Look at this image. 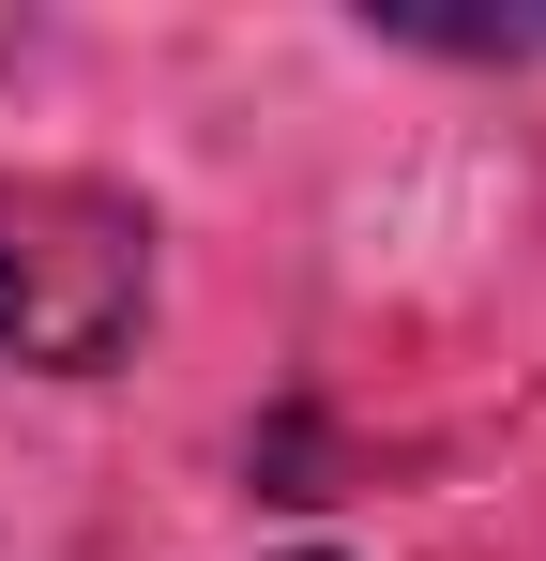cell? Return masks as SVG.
Instances as JSON below:
<instances>
[{"mask_svg":"<svg viewBox=\"0 0 546 561\" xmlns=\"http://www.w3.org/2000/svg\"><path fill=\"white\" fill-rule=\"evenodd\" d=\"M152 319V213L91 168H31L0 183V350L46 379H91L137 350Z\"/></svg>","mask_w":546,"mask_h":561,"instance_id":"cell-1","label":"cell"},{"mask_svg":"<svg viewBox=\"0 0 546 561\" xmlns=\"http://www.w3.org/2000/svg\"><path fill=\"white\" fill-rule=\"evenodd\" d=\"M304 561H319V547H304Z\"/></svg>","mask_w":546,"mask_h":561,"instance_id":"cell-2","label":"cell"}]
</instances>
